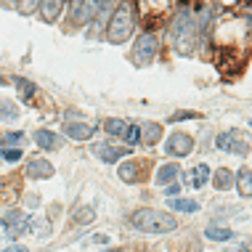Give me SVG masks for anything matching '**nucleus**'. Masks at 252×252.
I'll list each match as a JSON object with an SVG mask.
<instances>
[{"label":"nucleus","mask_w":252,"mask_h":252,"mask_svg":"<svg viewBox=\"0 0 252 252\" xmlns=\"http://www.w3.org/2000/svg\"><path fill=\"white\" fill-rule=\"evenodd\" d=\"M196 35H199V30H196V19L189 11L178 13V19L173 22V27H170V37H173L175 48H178L181 53H191L194 43H196Z\"/></svg>","instance_id":"nucleus-3"},{"label":"nucleus","mask_w":252,"mask_h":252,"mask_svg":"<svg viewBox=\"0 0 252 252\" xmlns=\"http://www.w3.org/2000/svg\"><path fill=\"white\" fill-rule=\"evenodd\" d=\"M170 204H173V210H183V213H196L199 210V204L194 199H170Z\"/></svg>","instance_id":"nucleus-24"},{"label":"nucleus","mask_w":252,"mask_h":252,"mask_svg":"<svg viewBox=\"0 0 252 252\" xmlns=\"http://www.w3.org/2000/svg\"><path fill=\"white\" fill-rule=\"evenodd\" d=\"M125 141H127V144H130V149H133V146H135V144H138V141H141V127H138V125H127Z\"/></svg>","instance_id":"nucleus-26"},{"label":"nucleus","mask_w":252,"mask_h":252,"mask_svg":"<svg viewBox=\"0 0 252 252\" xmlns=\"http://www.w3.org/2000/svg\"><path fill=\"white\" fill-rule=\"evenodd\" d=\"M215 144H218V149H223V152H234V154H242V157H247V154H250V146L244 144V141H242L234 130L220 133Z\"/></svg>","instance_id":"nucleus-7"},{"label":"nucleus","mask_w":252,"mask_h":252,"mask_svg":"<svg viewBox=\"0 0 252 252\" xmlns=\"http://www.w3.org/2000/svg\"><path fill=\"white\" fill-rule=\"evenodd\" d=\"M165 194L173 199V196H178L181 194V186H175V183H167V189H165Z\"/></svg>","instance_id":"nucleus-32"},{"label":"nucleus","mask_w":252,"mask_h":252,"mask_svg":"<svg viewBox=\"0 0 252 252\" xmlns=\"http://www.w3.org/2000/svg\"><path fill=\"white\" fill-rule=\"evenodd\" d=\"M24 173L30 175V178H51L53 175V165L48 159H30L24 167Z\"/></svg>","instance_id":"nucleus-11"},{"label":"nucleus","mask_w":252,"mask_h":252,"mask_svg":"<svg viewBox=\"0 0 252 252\" xmlns=\"http://www.w3.org/2000/svg\"><path fill=\"white\" fill-rule=\"evenodd\" d=\"M204 236L213 239V242H228V239H234V231L223 228V226H210L207 231H204Z\"/></svg>","instance_id":"nucleus-19"},{"label":"nucleus","mask_w":252,"mask_h":252,"mask_svg":"<svg viewBox=\"0 0 252 252\" xmlns=\"http://www.w3.org/2000/svg\"><path fill=\"white\" fill-rule=\"evenodd\" d=\"M0 223H3V228H13V226L27 223V218H24V213H19V210H8V213L0 218Z\"/></svg>","instance_id":"nucleus-22"},{"label":"nucleus","mask_w":252,"mask_h":252,"mask_svg":"<svg viewBox=\"0 0 252 252\" xmlns=\"http://www.w3.org/2000/svg\"><path fill=\"white\" fill-rule=\"evenodd\" d=\"M101 5H104V0H74V22L77 24L93 22Z\"/></svg>","instance_id":"nucleus-5"},{"label":"nucleus","mask_w":252,"mask_h":252,"mask_svg":"<svg viewBox=\"0 0 252 252\" xmlns=\"http://www.w3.org/2000/svg\"><path fill=\"white\" fill-rule=\"evenodd\" d=\"M93 218H96V213H93L91 207H80L77 213H74V220H77V223H91Z\"/></svg>","instance_id":"nucleus-27"},{"label":"nucleus","mask_w":252,"mask_h":252,"mask_svg":"<svg viewBox=\"0 0 252 252\" xmlns=\"http://www.w3.org/2000/svg\"><path fill=\"white\" fill-rule=\"evenodd\" d=\"M146 162H141V159H127V162H122L120 165V178L125 181V183H138L141 178L146 175Z\"/></svg>","instance_id":"nucleus-9"},{"label":"nucleus","mask_w":252,"mask_h":252,"mask_svg":"<svg viewBox=\"0 0 252 252\" xmlns=\"http://www.w3.org/2000/svg\"><path fill=\"white\" fill-rule=\"evenodd\" d=\"M93 152H96V157H101L104 162H117L130 152V146H114V144H109V141H98V144H93Z\"/></svg>","instance_id":"nucleus-8"},{"label":"nucleus","mask_w":252,"mask_h":252,"mask_svg":"<svg viewBox=\"0 0 252 252\" xmlns=\"http://www.w3.org/2000/svg\"><path fill=\"white\" fill-rule=\"evenodd\" d=\"M130 223L138 231H146V234H167V231H175V218L162 213V210H135L130 215Z\"/></svg>","instance_id":"nucleus-2"},{"label":"nucleus","mask_w":252,"mask_h":252,"mask_svg":"<svg viewBox=\"0 0 252 252\" xmlns=\"http://www.w3.org/2000/svg\"><path fill=\"white\" fill-rule=\"evenodd\" d=\"M207 178H210V167L207 165H196L194 170H189V173L183 175L186 186H191V189H202L204 183H207Z\"/></svg>","instance_id":"nucleus-12"},{"label":"nucleus","mask_w":252,"mask_h":252,"mask_svg":"<svg viewBox=\"0 0 252 252\" xmlns=\"http://www.w3.org/2000/svg\"><path fill=\"white\" fill-rule=\"evenodd\" d=\"M223 252H247L244 247H236V250H223Z\"/></svg>","instance_id":"nucleus-35"},{"label":"nucleus","mask_w":252,"mask_h":252,"mask_svg":"<svg viewBox=\"0 0 252 252\" xmlns=\"http://www.w3.org/2000/svg\"><path fill=\"white\" fill-rule=\"evenodd\" d=\"M178 173H181V167L175 165V162H167V165H162L159 173H157V183H162V186H167V183H175Z\"/></svg>","instance_id":"nucleus-16"},{"label":"nucleus","mask_w":252,"mask_h":252,"mask_svg":"<svg viewBox=\"0 0 252 252\" xmlns=\"http://www.w3.org/2000/svg\"><path fill=\"white\" fill-rule=\"evenodd\" d=\"M64 133L69 135V138H77V141H88L96 135V127L88 125V122H66L64 125Z\"/></svg>","instance_id":"nucleus-10"},{"label":"nucleus","mask_w":252,"mask_h":252,"mask_svg":"<svg viewBox=\"0 0 252 252\" xmlns=\"http://www.w3.org/2000/svg\"><path fill=\"white\" fill-rule=\"evenodd\" d=\"M244 250H247V252H252V239H247V244H244Z\"/></svg>","instance_id":"nucleus-34"},{"label":"nucleus","mask_w":252,"mask_h":252,"mask_svg":"<svg viewBox=\"0 0 252 252\" xmlns=\"http://www.w3.org/2000/svg\"><path fill=\"white\" fill-rule=\"evenodd\" d=\"M35 144L40 149H61V138L51 130H37L35 133Z\"/></svg>","instance_id":"nucleus-15"},{"label":"nucleus","mask_w":252,"mask_h":252,"mask_svg":"<svg viewBox=\"0 0 252 252\" xmlns=\"http://www.w3.org/2000/svg\"><path fill=\"white\" fill-rule=\"evenodd\" d=\"M135 30V5L130 0H122V3L114 8L112 19H109V30H106V40L114 45L125 43V40H130Z\"/></svg>","instance_id":"nucleus-1"},{"label":"nucleus","mask_w":252,"mask_h":252,"mask_svg":"<svg viewBox=\"0 0 252 252\" xmlns=\"http://www.w3.org/2000/svg\"><path fill=\"white\" fill-rule=\"evenodd\" d=\"M194 117H199V114H196V112H178L173 117V122H178V120H194Z\"/></svg>","instance_id":"nucleus-31"},{"label":"nucleus","mask_w":252,"mask_h":252,"mask_svg":"<svg viewBox=\"0 0 252 252\" xmlns=\"http://www.w3.org/2000/svg\"><path fill=\"white\" fill-rule=\"evenodd\" d=\"M104 130H106V133H112V135H122V138H125V133H127V122H122V120H117V117H109V120L104 122Z\"/></svg>","instance_id":"nucleus-23"},{"label":"nucleus","mask_w":252,"mask_h":252,"mask_svg":"<svg viewBox=\"0 0 252 252\" xmlns=\"http://www.w3.org/2000/svg\"><path fill=\"white\" fill-rule=\"evenodd\" d=\"M0 120H5V122L19 120V106L8 98H0Z\"/></svg>","instance_id":"nucleus-20"},{"label":"nucleus","mask_w":252,"mask_h":252,"mask_svg":"<svg viewBox=\"0 0 252 252\" xmlns=\"http://www.w3.org/2000/svg\"><path fill=\"white\" fill-rule=\"evenodd\" d=\"M157 53H159V40H157V35H152V32H146V35H141L138 43H135L133 61L138 66H146L157 59Z\"/></svg>","instance_id":"nucleus-4"},{"label":"nucleus","mask_w":252,"mask_h":252,"mask_svg":"<svg viewBox=\"0 0 252 252\" xmlns=\"http://www.w3.org/2000/svg\"><path fill=\"white\" fill-rule=\"evenodd\" d=\"M144 144H149V146H154L157 141L162 138V125H157V122H149V125H144Z\"/></svg>","instance_id":"nucleus-21"},{"label":"nucleus","mask_w":252,"mask_h":252,"mask_svg":"<svg viewBox=\"0 0 252 252\" xmlns=\"http://www.w3.org/2000/svg\"><path fill=\"white\" fill-rule=\"evenodd\" d=\"M234 181H236V189H239L242 196H252V170L250 167H242L234 175Z\"/></svg>","instance_id":"nucleus-14"},{"label":"nucleus","mask_w":252,"mask_h":252,"mask_svg":"<svg viewBox=\"0 0 252 252\" xmlns=\"http://www.w3.org/2000/svg\"><path fill=\"white\" fill-rule=\"evenodd\" d=\"M191 149H194V138H191V135H189V133H173L167 138L165 152L173 154V157H186V154H191Z\"/></svg>","instance_id":"nucleus-6"},{"label":"nucleus","mask_w":252,"mask_h":252,"mask_svg":"<svg viewBox=\"0 0 252 252\" xmlns=\"http://www.w3.org/2000/svg\"><path fill=\"white\" fill-rule=\"evenodd\" d=\"M213 186L220 189V191H226V189L234 186V173H231L228 167H218L215 175H213Z\"/></svg>","instance_id":"nucleus-17"},{"label":"nucleus","mask_w":252,"mask_h":252,"mask_svg":"<svg viewBox=\"0 0 252 252\" xmlns=\"http://www.w3.org/2000/svg\"><path fill=\"white\" fill-rule=\"evenodd\" d=\"M40 5V0H19V11L22 13H32Z\"/></svg>","instance_id":"nucleus-29"},{"label":"nucleus","mask_w":252,"mask_h":252,"mask_svg":"<svg viewBox=\"0 0 252 252\" xmlns=\"http://www.w3.org/2000/svg\"><path fill=\"white\" fill-rule=\"evenodd\" d=\"M24 133H5L3 135V144H24Z\"/></svg>","instance_id":"nucleus-30"},{"label":"nucleus","mask_w":252,"mask_h":252,"mask_svg":"<svg viewBox=\"0 0 252 252\" xmlns=\"http://www.w3.org/2000/svg\"><path fill=\"white\" fill-rule=\"evenodd\" d=\"M3 252H27V247H16V244H13V247H8V250H3Z\"/></svg>","instance_id":"nucleus-33"},{"label":"nucleus","mask_w":252,"mask_h":252,"mask_svg":"<svg viewBox=\"0 0 252 252\" xmlns=\"http://www.w3.org/2000/svg\"><path fill=\"white\" fill-rule=\"evenodd\" d=\"M0 159L19 162V159H22V149H0Z\"/></svg>","instance_id":"nucleus-28"},{"label":"nucleus","mask_w":252,"mask_h":252,"mask_svg":"<svg viewBox=\"0 0 252 252\" xmlns=\"http://www.w3.org/2000/svg\"><path fill=\"white\" fill-rule=\"evenodd\" d=\"M16 88H19V93H22V98H30L32 93H35V85L24 77H16Z\"/></svg>","instance_id":"nucleus-25"},{"label":"nucleus","mask_w":252,"mask_h":252,"mask_svg":"<svg viewBox=\"0 0 252 252\" xmlns=\"http://www.w3.org/2000/svg\"><path fill=\"white\" fill-rule=\"evenodd\" d=\"M27 231H32L35 236H48L51 234V223L43 220V218H30V220H27Z\"/></svg>","instance_id":"nucleus-18"},{"label":"nucleus","mask_w":252,"mask_h":252,"mask_svg":"<svg viewBox=\"0 0 252 252\" xmlns=\"http://www.w3.org/2000/svg\"><path fill=\"white\" fill-rule=\"evenodd\" d=\"M61 8H64V0H40V13L45 22H56Z\"/></svg>","instance_id":"nucleus-13"}]
</instances>
